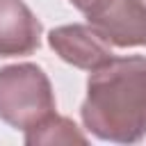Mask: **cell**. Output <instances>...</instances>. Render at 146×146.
Returning <instances> with one entry per match:
<instances>
[{
  "label": "cell",
  "mask_w": 146,
  "mask_h": 146,
  "mask_svg": "<svg viewBox=\"0 0 146 146\" xmlns=\"http://www.w3.org/2000/svg\"><path fill=\"white\" fill-rule=\"evenodd\" d=\"M84 128L114 144H135L146 137V57H112L94 68L87 98L80 107Z\"/></svg>",
  "instance_id": "cell-1"
},
{
  "label": "cell",
  "mask_w": 146,
  "mask_h": 146,
  "mask_svg": "<svg viewBox=\"0 0 146 146\" xmlns=\"http://www.w3.org/2000/svg\"><path fill=\"white\" fill-rule=\"evenodd\" d=\"M55 114V91L41 66L23 62L0 68V119L27 130Z\"/></svg>",
  "instance_id": "cell-2"
},
{
  "label": "cell",
  "mask_w": 146,
  "mask_h": 146,
  "mask_svg": "<svg viewBox=\"0 0 146 146\" xmlns=\"http://www.w3.org/2000/svg\"><path fill=\"white\" fill-rule=\"evenodd\" d=\"M87 18L110 46H146V0H110V5Z\"/></svg>",
  "instance_id": "cell-3"
},
{
  "label": "cell",
  "mask_w": 146,
  "mask_h": 146,
  "mask_svg": "<svg viewBox=\"0 0 146 146\" xmlns=\"http://www.w3.org/2000/svg\"><path fill=\"white\" fill-rule=\"evenodd\" d=\"M48 43L66 64H73L82 71H94L114 57L112 46L89 23L59 25L48 32Z\"/></svg>",
  "instance_id": "cell-4"
},
{
  "label": "cell",
  "mask_w": 146,
  "mask_h": 146,
  "mask_svg": "<svg viewBox=\"0 0 146 146\" xmlns=\"http://www.w3.org/2000/svg\"><path fill=\"white\" fill-rule=\"evenodd\" d=\"M41 21L23 0H0V57L30 55L41 46Z\"/></svg>",
  "instance_id": "cell-5"
},
{
  "label": "cell",
  "mask_w": 146,
  "mask_h": 146,
  "mask_svg": "<svg viewBox=\"0 0 146 146\" xmlns=\"http://www.w3.org/2000/svg\"><path fill=\"white\" fill-rule=\"evenodd\" d=\"M25 144H87V135L66 116L50 114L25 130Z\"/></svg>",
  "instance_id": "cell-6"
},
{
  "label": "cell",
  "mask_w": 146,
  "mask_h": 146,
  "mask_svg": "<svg viewBox=\"0 0 146 146\" xmlns=\"http://www.w3.org/2000/svg\"><path fill=\"white\" fill-rule=\"evenodd\" d=\"M78 11H82L84 16H91L96 11H100L105 5H110V0H68Z\"/></svg>",
  "instance_id": "cell-7"
}]
</instances>
